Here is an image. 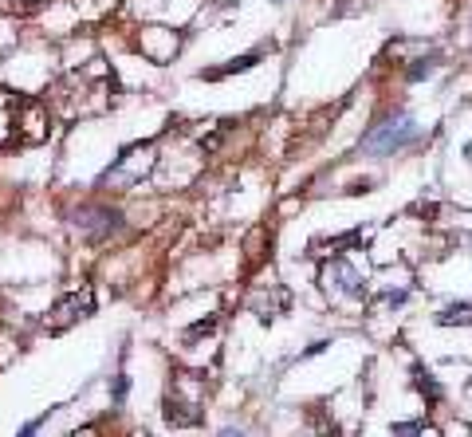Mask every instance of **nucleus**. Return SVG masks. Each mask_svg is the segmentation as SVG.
<instances>
[{
    "instance_id": "1",
    "label": "nucleus",
    "mask_w": 472,
    "mask_h": 437,
    "mask_svg": "<svg viewBox=\"0 0 472 437\" xmlns=\"http://www.w3.org/2000/svg\"><path fill=\"white\" fill-rule=\"evenodd\" d=\"M91 312H94V292L91 288H79V292H67V296H60L51 303L44 327L51 331V335H63V331H71L75 323H83Z\"/></svg>"
},
{
    "instance_id": "2",
    "label": "nucleus",
    "mask_w": 472,
    "mask_h": 437,
    "mask_svg": "<svg viewBox=\"0 0 472 437\" xmlns=\"http://www.w3.org/2000/svg\"><path fill=\"white\" fill-rule=\"evenodd\" d=\"M413 134H417V126L409 123V118H390V123L374 126V130L362 138V146H366L370 154H393V150L409 146V142H413Z\"/></svg>"
},
{
    "instance_id": "3",
    "label": "nucleus",
    "mask_w": 472,
    "mask_h": 437,
    "mask_svg": "<svg viewBox=\"0 0 472 437\" xmlns=\"http://www.w3.org/2000/svg\"><path fill=\"white\" fill-rule=\"evenodd\" d=\"M166 422L177 425V429L201 422V398H197V390L193 394L181 390V378L177 375H173V386H170V394H166Z\"/></svg>"
},
{
    "instance_id": "4",
    "label": "nucleus",
    "mask_w": 472,
    "mask_h": 437,
    "mask_svg": "<svg viewBox=\"0 0 472 437\" xmlns=\"http://www.w3.org/2000/svg\"><path fill=\"white\" fill-rule=\"evenodd\" d=\"M323 280H327V288H335V292H343V296H350V299H358L362 292H366V280L358 276V268L346 264V260H335V264H327Z\"/></svg>"
},
{
    "instance_id": "5",
    "label": "nucleus",
    "mask_w": 472,
    "mask_h": 437,
    "mask_svg": "<svg viewBox=\"0 0 472 437\" xmlns=\"http://www.w3.org/2000/svg\"><path fill=\"white\" fill-rule=\"evenodd\" d=\"M437 323H445V327H453V323H472V303H449L445 312L437 315Z\"/></svg>"
},
{
    "instance_id": "6",
    "label": "nucleus",
    "mask_w": 472,
    "mask_h": 437,
    "mask_svg": "<svg viewBox=\"0 0 472 437\" xmlns=\"http://www.w3.org/2000/svg\"><path fill=\"white\" fill-rule=\"evenodd\" d=\"M256 60H260V55H244V60L228 63V67H217V71H209V75H213V79H217V75H233V71H244V67H252Z\"/></svg>"
},
{
    "instance_id": "7",
    "label": "nucleus",
    "mask_w": 472,
    "mask_h": 437,
    "mask_svg": "<svg viewBox=\"0 0 472 437\" xmlns=\"http://www.w3.org/2000/svg\"><path fill=\"white\" fill-rule=\"evenodd\" d=\"M51 414H55V410H47V414H40V418H31V422L24 425L16 437H36V434H40V425H47V418H51Z\"/></svg>"
},
{
    "instance_id": "8",
    "label": "nucleus",
    "mask_w": 472,
    "mask_h": 437,
    "mask_svg": "<svg viewBox=\"0 0 472 437\" xmlns=\"http://www.w3.org/2000/svg\"><path fill=\"white\" fill-rule=\"evenodd\" d=\"M421 429H425L421 422H406V425H393L390 437H413V434H421Z\"/></svg>"
},
{
    "instance_id": "9",
    "label": "nucleus",
    "mask_w": 472,
    "mask_h": 437,
    "mask_svg": "<svg viewBox=\"0 0 472 437\" xmlns=\"http://www.w3.org/2000/svg\"><path fill=\"white\" fill-rule=\"evenodd\" d=\"M433 67H437V63H433V60H425V63H413V67H409V75H413V79H421V75H429Z\"/></svg>"
},
{
    "instance_id": "10",
    "label": "nucleus",
    "mask_w": 472,
    "mask_h": 437,
    "mask_svg": "<svg viewBox=\"0 0 472 437\" xmlns=\"http://www.w3.org/2000/svg\"><path fill=\"white\" fill-rule=\"evenodd\" d=\"M67 437H99V429H94V425H83V429H71Z\"/></svg>"
},
{
    "instance_id": "11",
    "label": "nucleus",
    "mask_w": 472,
    "mask_h": 437,
    "mask_svg": "<svg viewBox=\"0 0 472 437\" xmlns=\"http://www.w3.org/2000/svg\"><path fill=\"white\" fill-rule=\"evenodd\" d=\"M217 437H240V434H236V429H220Z\"/></svg>"
},
{
    "instance_id": "12",
    "label": "nucleus",
    "mask_w": 472,
    "mask_h": 437,
    "mask_svg": "<svg viewBox=\"0 0 472 437\" xmlns=\"http://www.w3.org/2000/svg\"><path fill=\"white\" fill-rule=\"evenodd\" d=\"M469 162H472V146H469Z\"/></svg>"
}]
</instances>
